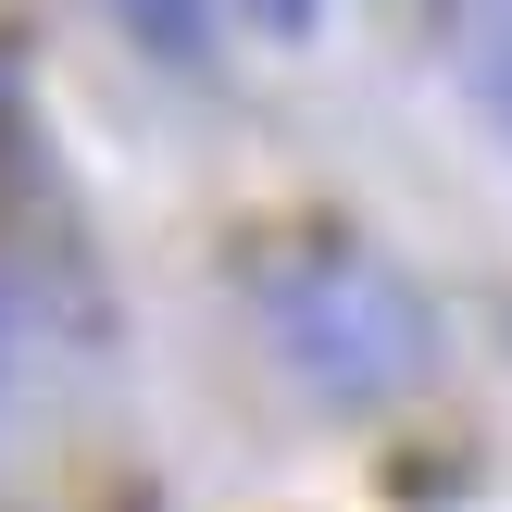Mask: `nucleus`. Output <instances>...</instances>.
<instances>
[{"label": "nucleus", "mask_w": 512, "mask_h": 512, "mask_svg": "<svg viewBox=\"0 0 512 512\" xmlns=\"http://www.w3.org/2000/svg\"><path fill=\"white\" fill-rule=\"evenodd\" d=\"M238 275H250V300H263L275 350H288L325 400H400L438 363V325H425L413 275H400L388 250L338 238V225H263V238L238 250Z\"/></svg>", "instance_id": "1"}, {"label": "nucleus", "mask_w": 512, "mask_h": 512, "mask_svg": "<svg viewBox=\"0 0 512 512\" xmlns=\"http://www.w3.org/2000/svg\"><path fill=\"white\" fill-rule=\"evenodd\" d=\"M250 13H263L275 38H300V25H313V0H250Z\"/></svg>", "instance_id": "4"}, {"label": "nucleus", "mask_w": 512, "mask_h": 512, "mask_svg": "<svg viewBox=\"0 0 512 512\" xmlns=\"http://www.w3.org/2000/svg\"><path fill=\"white\" fill-rule=\"evenodd\" d=\"M488 100H500V125H512V25L488 38Z\"/></svg>", "instance_id": "3"}, {"label": "nucleus", "mask_w": 512, "mask_h": 512, "mask_svg": "<svg viewBox=\"0 0 512 512\" xmlns=\"http://www.w3.org/2000/svg\"><path fill=\"white\" fill-rule=\"evenodd\" d=\"M100 13H113L125 38L150 50V63H175V75L213 63V13H200V0H100Z\"/></svg>", "instance_id": "2"}]
</instances>
